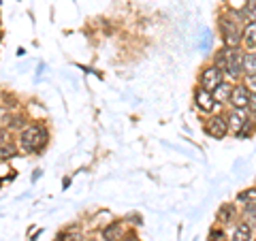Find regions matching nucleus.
Returning a JSON list of instances; mask_svg holds the SVG:
<instances>
[{
  "instance_id": "1",
  "label": "nucleus",
  "mask_w": 256,
  "mask_h": 241,
  "mask_svg": "<svg viewBox=\"0 0 256 241\" xmlns=\"http://www.w3.org/2000/svg\"><path fill=\"white\" fill-rule=\"evenodd\" d=\"M47 128L43 124H26L18 132V150L22 154H38L47 143Z\"/></svg>"
},
{
  "instance_id": "2",
  "label": "nucleus",
  "mask_w": 256,
  "mask_h": 241,
  "mask_svg": "<svg viewBox=\"0 0 256 241\" xmlns=\"http://www.w3.org/2000/svg\"><path fill=\"white\" fill-rule=\"evenodd\" d=\"M214 64L222 68L224 77L242 79L244 77V52H242V47H226V50H222L218 60Z\"/></svg>"
},
{
  "instance_id": "3",
  "label": "nucleus",
  "mask_w": 256,
  "mask_h": 241,
  "mask_svg": "<svg viewBox=\"0 0 256 241\" xmlns=\"http://www.w3.org/2000/svg\"><path fill=\"white\" fill-rule=\"evenodd\" d=\"M239 22H242V18L237 20H230L226 18V15H220L218 18V30L222 34V41L226 47H239L242 45V26H239Z\"/></svg>"
},
{
  "instance_id": "4",
  "label": "nucleus",
  "mask_w": 256,
  "mask_h": 241,
  "mask_svg": "<svg viewBox=\"0 0 256 241\" xmlns=\"http://www.w3.org/2000/svg\"><path fill=\"white\" fill-rule=\"evenodd\" d=\"M201 88L207 92H214L216 88H218L222 82H224V73H222V68L220 66H216V64H210V66H205L203 68V73H201Z\"/></svg>"
},
{
  "instance_id": "5",
  "label": "nucleus",
  "mask_w": 256,
  "mask_h": 241,
  "mask_svg": "<svg viewBox=\"0 0 256 241\" xmlns=\"http://www.w3.org/2000/svg\"><path fill=\"white\" fill-rule=\"evenodd\" d=\"M205 130H207L210 136H214V139H224V136L228 134L226 118L220 116V114L210 116V120H207V124H205Z\"/></svg>"
},
{
  "instance_id": "6",
  "label": "nucleus",
  "mask_w": 256,
  "mask_h": 241,
  "mask_svg": "<svg viewBox=\"0 0 256 241\" xmlns=\"http://www.w3.org/2000/svg\"><path fill=\"white\" fill-rule=\"evenodd\" d=\"M226 124H228V130L239 134L244 130V126L250 122V114H248V109H230L226 116Z\"/></svg>"
},
{
  "instance_id": "7",
  "label": "nucleus",
  "mask_w": 256,
  "mask_h": 241,
  "mask_svg": "<svg viewBox=\"0 0 256 241\" xmlns=\"http://www.w3.org/2000/svg\"><path fill=\"white\" fill-rule=\"evenodd\" d=\"M250 88L244 84H235L233 90H230V98L228 102L233 105V109H248V102H250Z\"/></svg>"
},
{
  "instance_id": "8",
  "label": "nucleus",
  "mask_w": 256,
  "mask_h": 241,
  "mask_svg": "<svg viewBox=\"0 0 256 241\" xmlns=\"http://www.w3.org/2000/svg\"><path fill=\"white\" fill-rule=\"evenodd\" d=\"M194 105L198 107V111H203V114H214V107H216L214 94L203 90V88L198 86L194 90Z\"/></svg>"
},
{
  "instance_id": "9",
  "label": "nucleus",
  "mask_w": 256,
  "mask_h": 241,
  "mask_svg": "<svg viewBox=\"0 0 256 241\" xmlns=\"http://www.w3.org/2000/svg\"><path fill=\"white\" fill-rule=\"evenodd\" d=\"M102 241H120L124 237V226L122 222H109L102 226Z\"/></svg>"
},
{
  "instance_id": "10",
  "label": "nucleus",
  "mask_w": 256,
  "mask_h": 241,
  "mask_svg": "<svg viewBox=\"0 0 256 241\" xmlns=\"http://www.w3.org/2000/svg\"><path fill=\"white\" fill-rule=\"evenodd\" d=\"M244 75L248 79H256V52H244Z\"/></svg>"
},
{
  "instance_id": "11",
  "label": "nucleus",
  "mask_w": 256,
  "mask_h": 241,
  "mask_svg": "<svg viewBox=\"0 0 256 241\" xmlns=\"http://www.w3.org/2000/svg\"><path fill=\"white\" fill-rule=\"evenodd\" d=\"M254 239V230L248 222H239L233 232V241H252Z\"/></svg>"
},
{
  "instance_id": "12",
  "label": "nucleus",
  "mask_w": 256,
  "mask_h": 241,
  "mask_svg": "<svg viewBox=\"0 0 256 241\" xmlns=\"http://www.w3.org/2000/svg\"><path fill=\"white\" fill-rule=\"evenodd\" d=\"M230 90H233V86L226 84V82H222L216 90L212 92L214 94V100H216V105H222V102H228L230 98Z\"/></svg>"
},
{
  "instance_id": "13",
  "label": "nucleus",
  "mask_w": 256,
  "mask_h": 241,
  "mask_svg": "<svg viewBox=\"0 0 256 241\" xmlns=\"http://www.w3.org/2000/svg\"><path fill=\"white\" fill-rule=\"evenodd\" d=\"M239 15H242V22H246V24L256 22V0H248V2L242 6Z\"/></svg>"
},
{
  "instance_id": "14",
  "label": "nucleus",
  "mask_w": 256,
  "mask_h": 241,
  "mask_svg": "<svg viewBox=\"0 0 256 241\" xmlns=\"http://www.w3.org/2000/svg\"><path fill=\"white\" fill-rule=\"evenodd\" d=\"M237 200H239V203H244L246 207L256 205V188H248V190H244V192H239Z\"/></svg>"
},
{
  "instance_id": "15",
  "label": "nucleus",
  "mask_w": 256,
  "mask_h": 241,
  "mask_svg": "<svg viewBox=\"0 0 256 241\" xmlns=\"http://www.w3.org/2000/svg\"><path fill=\"white\" fill-rule=\"evenodd\" d=\"M18 148L13 143H6V146H0V162H9L13 156H18Z\"/></svg>"
},
{
  "instance_id": "16",
  "label": "nucleus",
  "mask_w": 256,
  "mask_h": 241,
  "mask_svg": "<svg viewBox=\"0 0 256 241\" xmlns=\"http://www.w3.org/2000/svg\"><path fill=\"white\" fill-rule=\"evenodd\" d=\"M26 126V116L24 114H13V118H11V122H9V126H6V130H22V128Z\"/></svg>"
},
{
  "instance_id": "17",
  "label": "nucleus",
  "mask_w": 256,
  "mask_h": 241,
  "mask_svg": "<svg viewBox=\"0 0 256 241\" xmlns=\"http://www.w3.org/2000/svg\"><path fill=\"white\" fill-rule=\"evenodd\" d=\"M233 214H235L233 205H222L220 212H218V220L224 222V224H230V220H233Z\"/></svg>"
},
{
  "instance_id": "18",
  "label": "nucleus",
  "mask_w": 256,
  "mask_h": 241,
  "mask_svg": "<svg viewBox=\"0 0 256 241\" xmlns=\"http://www.w3.org/2000/svg\"><path fill=\"white\" fill-rule=\"evenodd\" d=\"M13 118V111L9 105H0V128H6Z\"/></svg>"
},
{
  "instance_id": "19",
  "label": "nucleus",
  "mask_w": 256,
  "mask_h": 241,
  "mask_svg": "<svg viewBox=\"0 0 256 241\" xmlns=\"http://www.w3.org/2000/svg\"><path fill=\"white\" fill-rule=\"evenodd\" d=\"M60 237L62 241H88L82 230H68V232H62Z\"/></svg>"
},
{
  "instance_id": "20",
  "label": "nucleus",
  "mask_w": 256,
  "mask_h": 241,
  "mask_svg": "<svg viewBox=\"0 0 256 241\" xmlns=\"http://www.w3.org/2000/svg\"><path fill=\"white\" fill-rule=\"evenodd\" d=\"M248 114L256 120V92H250V102H248Z\"/></svg>"
},
{
  "instance_id": "21",
  "label": "nucleus",
  "mask_w": 256,
  "mask_h": 241,
  "mask_svg": "<svg viewBox=\"0 0 256 241\" xmlns=\"http://www.w3.org/2000/svg\"><path fill=\"white\" fill-rule=\"evenodd\" d=\"M222 239H224V232L220 228H214L210 232V241H222Z\"/></svg>"
},
{
  "instance_id": "22",
  "label": "nucleus",
  "mask_w": 256,
  "mask_h": 241,
  "mask_svg": "<svg viewBox=\"0 0 256 241\" xmlns=\"http://www.w3.org/2000/svg\"><path fill=\"white\" fill-rule=\"evenodd\" d=\"M6 143H9V130L0 128V146H6Z\"/></svg>"
},
{
  "instance_id": "23",
  "label": "nucleus",
  "mask_w": 256,
  "mask_h": 241,
  "mask_svg": "<svg viewBox=\"0 0 256 241\" xmlns=\"http://www.w3.org/2000/svg\"><path fill=\"white\" fill-rule=\"evenodd\" d=\"M41 173H43L41 168H36V171H34V175H32V180H38V178H41Z\"/></svg>"
},
{
  "instance_id": "24",
  "label": "nucleus",
  "mask_w": 256,
  "mask_h": 241,
  "mask_svg": "<svg viewBox=\"0 0 256 241\" xmlns=\"http://www.w3.org/2000/svg\"><path fill=\"white\" fill-rule=\"evenodd\" d=\"M0 41H2V30H0Z\"/></svg>"
}]
</instances>
